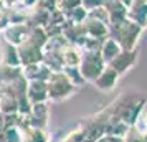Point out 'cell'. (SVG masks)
Masks as SVG:
<instances>
[{
	"label": "cell",
	"instance_id": "6da1fadb",
	"mask_svg": "<svg viewBox=\"0 0 147 142\" xmlns=\"http://www.w3.org/2000/svg\"><path fill=\"white\" fill-rule=\"evenodd\" d=\"M147 98L140 93L136 91H127L124 94H121L116 101L109 106V114L121 119L122 122H126L129 127H132L137 122L139 116L142 114V111L146 109Z\"/></svg>",
	"mask_w": 147,
	"mask_h": 142
},
{
	"label": "cell",
	"instance_id": "7a4b0ae2",
	"mask_svg": "<svg viewBox=\"0 0 147 142\" xmlns=\"http://www.w3.org/2000/svg\"><path fill=\"white\" fill-rule=\"evenodd\" d=\"M142 30L144 28H140L139 25L126 18L117 25L109 27V38H113L122 51H132V50H137V41L140 38Z\"/></svg>",
	"mask_w": 147,
	"mask_h": 142
},
{
	"label": "cell",
	"instance_id": "3957f363",
	"mask_svg": "<svg viewBox=\"0 0 147 142\" xmlns=\"http://www.w3.org/2000/svg\"><path fill=\"white\" fill-rule=\"evenodd\" d=\"M47 89H48V101H65L78 91V88L71 83V79L63 71L51 73V76L47 81Z\"/></svg>",
	"mask_w": 147,
	"mask_h": 142
},
{
	"label": "cell",
	"instance_id": "277c9868",
	"mask_svg": "<svg viewBox=\"0 0 147 142\" xmlns=\"http://www.w3.org/2000/svg\"><path fill=\"white\" fill-rule=\"evenodd\" d=\"M107 65L102 61L99 51H83L80 63V73L84 83H94Z\"/></svg>",
	"mask_w": 147,
	"mask_h": 142
},
{
	"label": "cell",
	"instance_id": "5b68a950",
	"mask_svg": "<svg viewBox=\"0 0 147 142\" xmlns=\"http://www.w3.org/2000/svg\"><path fill=\"white\" fill-rule=\"evenodd\" d=\"M32 32V27L28 23H20V25H8L3 32H2V40L13 45V46H20L28 40V35Z\"/></svg>",
	"mask_w": 147,
	"mask_h": 142
},
{
	"label": "cell",
	"instance_id": "8992f818",
	"mask_svg": "<svg viewBox=\"0 0 147 142\" xmlns=\"http://www.w3.org/2000/svg\"><path fill=\"white\" fill-rule=\"evenodd\" d=\"M137 50H132V51H121L116 58H114L107 66L113 68L114 71L119 76H122L124 73H127L129 69H132L137 63Z\"/></svg>",
	"mask_w": 147,
	"mask_h": 142
},
{
	"label": "cell",
	"instance_id": "52a82bcc",
	"mask_svg": "<svg viewBox=\"0 0 147 142\" xmlns=\"http://www.w3.org/2000/svg\"><path fill=\"white\" fill-rule=\"evenodd\" d=\"M127 20L146 28L147 23V2L146 0H134L127 3Z\"/></svg>",
	"mask_w": 147,
	"mask_h": 142
},
{
	"label": "cell",
	"instance_id": "ba28073f",
	"mask_svg": "<svg viewBox=\"0 0 147 142\" xmlns=\"http://www.w3.org/2000/svg\"><path fill=\"white\" fill-rule=\"evenodd\" d=\"M17 50H18V56H20L22 68L28 66V65H35V63H41V61H43V50L33 46V45L28 43V41H25L23 45H20Z\"/></svg>",
	"mask_w": 147,
	"mask_h": 142
},
{
	"label": "cell",
	"instance_id": "9c48e42d",
	"mask_svg": "<svg viewBox=\"0 0 147 142\" xmlns=\"http://www.w3.org/2000/svg\"><path fill=\"white\" fill-rule=\"evenodd\" d=\"M127 3L129 2H117V0L104 2V8L109 17V27L117 25L127 18Z\"/></svg>",
	"mask_w": 147,
	"mask_h": 142
},
{
	"label": "cell",
	"instance_id": "30bf717a",
	"mask_svg": "<svg viewBox=\"0 0 147 142\" xmlns=\"http://www.w3.org/2000/svg\"><path fill=\"white\" fill-rule=\"evenodd\" d=\"M22 73H23V78L27 81H43L47 83L48 78L51 76V69L41 61V63H35V65H28V66L22 68Z\"/></svg>",
	"mask_w": 147,
	"mask_h": 142
},
{
	"label": "cell",
	"instance_id": "8fae6325",
	"mask_svg": "<svg viewBox=\"0 0 147 142\" xmlns=\"http://www.w3.org/2000/svg\"><path fill=\"white\" fill-rule=\"evenodd\" d=\"M119 78L121 76L114 71L113 68L106 66L93 84H94V88L98 89V91H101V93H109V91H113V89L116 88V84H117V81H119Z\"/></svg>",
	"mask_w": 147,
	"mask_h": 142
},
{
	"label": "cell",
	"instance_id": "7c38bea8",
	"mask_svg": "<svg viewBox=\"0 0 147 142\" xmlns=\"http://www.w3.org/2000/svg\"><path fill=\"white\" fill-rule=\"evenodd\" d=\"M83 30H84V33L88 36L96 38V40L104 41L106 38H109V25H106V23H102L99 20L89 18V17L83 23Z\"/></svg>",
	"mask_w": 147,
	"mask_h": 142
},
{
	"label": "cell",
	"instance_id": "4fadbf2b",
	"mask_svg": "<svg viewBox=\"0 0 147 142\" xmlns=\"http://www.w3.org/2000/svg\"><path fill=\"white\" fill-rule=\"evenodd\" d=\"M0 65L8 68H20V56H18V50L17 46L10 45L7 41L2 40L0 43Z\"/></svg>",
	"mask_w": 147,
	"mask_h": 142
},
{
	"label": "cell",
	"instance_id": "5bb4252c",
	"mask_svg": "<svg viewBox=\"0 0 147 142\" xmlns=\"http://www.w3.org/2000/svg\"><path fill=\"white\" fill-rule=\"evenodd\" d=\"M27 98L32 104H41L48 101L47 83L43 81H27Z\"/></svg>",
	"mask_w": 147,
	"mask_h": 142
},
{
	"label": "cell",
	"instance_id": "9a60e30c",
	"mask_svg": "<svg viewBox=\"0 0 147 142\" xmlns=\"http://www.w3.org/2000/svg\"><path fill=\"white\" fill-rule=\"evenodd\" d=\"M81 51L78 46H74L71 43H68L65 46L61 48L60 51V58H61V63L65 68H80V63H81Z\"/></svg>",
	"mask_w": 147,
	"mask_h": 142
},
{
	"label": "cell",
	"instance_id": "2e32d148",
	"mask_svg": "<svg viewBox=\"0 0 147 142\" xmlns=\"http://www.w3.org/2000/svg\"><path fill=\"white\" fill-rule=\"evenodd\" d=\"M20 131L22 142H51L50 132L47 129H38L32 127V126H25V127L18 129Z\"/></svg>",
	"mask_w": 147,
	"mask_h": 142
},
{
	"label": "cell",
	"instance_id": "e0dca14e",
	"mask_svg": "<svg viewBox=\"0 0 147 142\" xmlns=\"http://www.w3.org/2000/svg\"><path fill=\"white\" fill-rule=\"evenodd\" d=\"M129 129L131 127L127 126L126 122H122L121 119L109 114V119L106 122V134L104 135H114V137H122L124 139V135L129 132Z\"/></svg>",
	"mask_w": 147,
	"mask_h": 142
},
{
	"label": "cell",
	"instance_id": "ac0fdd59",
	"mask_svg": "<svg viewBox=\"0 0 147 142\" xmlns=\"http://www.w3.org/2000/svg\"><path fill=\"white\" fill-rule=\"evenodd\" d=\"M121 51H122L121 46L113 40V38H106V40L102 41V46H101V50H99V55H101V58H102V61H104L106 65H109Z\"/></svg>",
	"mask_w": 147,
	"mask_h": 142
},
{
	"label": "cell",
	"instance_id": "d6986e66",
	"mask_svg": "<svg viewBox=\"0 0 147 142\" xmlns=\"http://www.w3.org/2000/svg\"><path fill=\"white\" fill-rule=\"evenodd\" d=\"M0 112L3 116H12V114H18V102L12 94L3 93L0 98Z\"/></svg>",
	"mask_w": 147,
	"mask_h": 142
},
{
	"label": "cell",
	"instance_id": "ffe728a7",
	"mask_svg": "<svg viewBox=\"0 0 147 142\" xmlns=\"http://www.w3.org/2000/svg\"><path fill=\"white\" fill-rule=\"evenodd\" d=\"M48 40H50V36H48V33H47L45 28H32V32H30V35H28L27 41L28 43H32L33 46L43 50Z\"/></svg>",
	"mask_w": 147,
	"mask_h": 142
},
{
	"label": "cell",
	"instance_id": "44dd1931",
	"mask_svg": "<svg viewBox=\"0 0 147 142\" xmlns=\"http://www.w3.org/2000/svg\"><path fill=\"white\" fill-rule=\"evenodd\" d=\"M66 18H68V22H69V23H73V25H83V23H84V20L88 18V12L84 10V7H83V5H80V7L74 8V10L68 15Z\"/></svg>",
	"mask_w": 147,
	"mask_h": 142
},
{
	"label": "cell",
	"instance_id": "7402d4cb",
	"mask_svg": "<svg viewBox=\"0 0 147 142\" xmlns=\"http://www.w3.org/2000/svg\"><path fill=\"white\" fill-rule=\"evenodd\" d=\"M122 141H124V142H144V141H142V134H140L134 126L129 129V132L124 135V139H122Z\"/></svg>",
	"mask_w": 147,
	"mask_h": 142
},
{
	"label": "cell",
	"instance_id": "603a6c76",
	"mask_svg": "<svg viewBox=\"0 0 147 142\" xmlns=\"http://www.w3.org/2000/svg\"><path fill=\"white\" fill-rule=\"evenodd\" d=\"M134 127L137 129L140 134L147 131V108L144 109V111H142V114L139 116V119H137V122L134 124Z\"/></svg>",
	"mask_w": 147,
	"mask_h": 142
},
{
	"label": "cell",
	"instance_id": "cb8c5ba5",
	"mask_svg": "<svg viewBox=\"0 0 147 142\" xmlns=\"http://www.w3.org/2000/svg\"><path fill=\"white\" fill-rule=\"evenodd\" d=\"M98 142H124L122 137H114V135H102Z\"/></svg>",
	"mask_w": 147,
	"mask_h": 142
},
{
	"label": "cell",
	"instance_id": "d4e9b609",
	"mask_svg": "<svg viewBox=\"0 0 147 142\" xmlns=\"http://www.w3.org/2000/svg\"><path fill=\"white\" fill-rule=\"evenodd\" d=\"M142 141L147 142V131H146V132H142Z\"/></svg>",
	"mask_w": 147,
	"mask_h": 142
},
{
	"label": "cell",
	"instance_id": "484cf974",
	"mask_svg": "<svg viewBox=\"0 0 147 142\" xmlns=\"http://www.w3.org/2000/svg\"><path fill=\"white\" fill-rule=\"evenodd\" d=\"M2 94H3V88L0 86V98H2Z\"/></svg>",
	"mask_w": 147,
	"mask_h": 142
},
{
	"label": "cell",
	"instance_id": "4316f807",
	"mask_svg": "<svg viewBox=\"0 0 147 142\" xmlns=\"http://www.w3.org/2000/svg\"><path fill=\"white\" fill-rule=\"evenodd\" d=\"M146 28H147V23H146Z\"/></svg>",
	"mask_w": 147,
	"mask_h": 142
}]
</instances>
